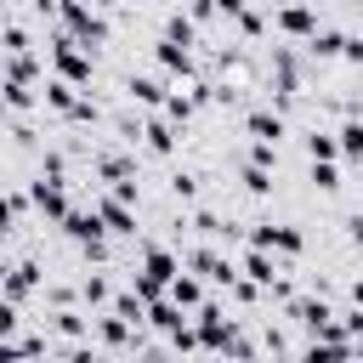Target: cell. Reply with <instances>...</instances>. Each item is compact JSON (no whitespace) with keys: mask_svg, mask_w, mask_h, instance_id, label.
Masks as SVG:
<instances>
[{"mask_svg":"<svg viewBox=\"0 0 363 363\" xmlns=\"http://www.w3.org/2000/svg\"><path fill=\"white\" fill-rule=\"evenodd\" d=\"M238 28H244V34H261V28H267V17H261V11H250V6H244V11H238Z\"/></svg>","mask_w":363,"mask_h":363,"instance_id":"obj_27","label":"cell"},{"mask_svg":"<svg viewBox=\"0 0 363 363\" xmlns=\"http://www.w3.org/2000/svg\"><path fill=\"white\" fill-rule=\"evenodd\" d=\"M210 6H216V11H227V17H238V11H244V0H210Z\"/></svg>","mask_w":363,"mask_h":363,"instance_id":"obj_30","label":"cell"},{"mask_svg":"<svg viewBox=\"0 0 363 363\" xmlns=\"http://www.w3.org/2000/svg\"><path fill=\"white\" fill-rule=\"evenodd\" d=\"M96 335H102V346H136V335H130V323H125V318H102V323H96Z\"/></svg>","mask_w":363,"mask_h":363,"instance_id":"obj_16","label":"cell"},{"mask_svg":"<svg viewBox=\"0 0 363 363\" xmlns=\"http://www.w3.org/2000/svg\"><path fill=\"white\" fill-rule=\"evenodd\" d=\"M125 91H130L142 108H159V102H164V85H159V79H147V74H130V85H125Z\"/></svg>","mask_w":363,"mask_h":363,"instance_id":"obj_13","label":"cell"},{"mask_svg":"<svg viewBox=\"0 0 363 363\" xmlns=\"http://www.w3.org/2000/svg\"><path fill=\"white\" fill-rule=\"evenodd\" d=\"M74 96H79V85H68V79H51V85H45V102H51L57 113H68V108H74Z\"/></svg>","mask_w":363,"mask_h":363,"instance_id":"obj_17","label":"cell"},{"mask_svg":"<svg viewBox=\"0 0 363 363\" xmlns=\"http://www.w3.org/2000/svg\"><path fill=\"white\" fill-rule=\"evenodd\" d=\"M159 68H170V74H193V45H182V40H159Z\"/></svg>","mask_w":363,"mask_h":363,"instance_id":"obj_9","label":"cell"},{"mask_svg":"<svg viewBox=\"0 0 363 363\" xmlns=\"http://www.w3.org/2000/svg\"><path fill=\"white\" fill-rule=\"evenodd\" d=\"M91 210H96L102 233H136V216H130V204H125V199H96Z\"/></svg>","mask_w":363,"mask_h":363,"instance_id":"obj_6","label":"cell"},{"mask_svg":"<svg viewBox=\"0 0 363 363\" xmlns=\"http://www.w3.org/2000/svg\"><path fill=\"white\" fill-rule=\"evenodd\" d=\"M306 153H312V159H335L340 147H335L329 136H318V130H312V136H306Z\"/></svg>","mask_w":363,"mask_h":363,"instance_id":"obj_25","label":"cell"},{"mask_svg":"<svg viewBox=\"0 0 363 363\" xmlns=\"http://www.w3.org/2000/svg\"><path fill=\"white\" fill-rule=\"evenodd\" d=\"M11 323H17V301H6V295H0V335H6Z\"/></svg>","mask_w":363,"mask_h":363,"instance_id":"obj_28","label":"cell"},{"mask_svg":"<svg viewBox=\"0 0 363 363\" xmlns=\"http://www.w3.org/2000/svg\"><path fill=\"white\" fill-rule=\"evenodd\" d=\"M244 187H250V193H272V176H267V164H250V170H244Z\"/></svg>","mask_w":363,"mask_h":363,"instance_id":"obj_24","label":"cell"},{"mask_svg":"<svg viewBox=\"0 0 363 363\" xmlns=\"http://www.w3.org/2000/svg\"><path fill=\"white\" fill-rule=\"evenodd\" d=\"M250 244H255V250H278V255H301V250H306V238H301L295 227H272V221H267V227H250Z\"/></svg>","mask_w":363,"mask_h":363,"instance_id":"obj_3","label":"cell"},{"mask_svg":"<svg viewBox=\"0 0 363 363\" xmlns=\"http://www.w3.org/2000/svg\"><path fill=\"white\" fill-rule=\"evenodd\" d=\"M51 62H57V79H68V85H85V79H91V57H85L79 40H68V34L51 40Z\"/></svg>","mask_w":363,"mask_h":363,"instance_id":"obj_2","label":"cell"},{"mask_svg":"<svg viewBox=\"0 0 363 363\" xmlns=\"http://www.w3.org/2000/svg\"><path fill=\"white\" fill-rule=\"evenodd\" d=\"M28 199H34V210H45V216H62V210H68V193H62V176H51V170H45V176H40L34 187H28Z\"/></svg>","mask_w":363,"mask_h":363,"instance_id":"obj_5","label":"cell"},{"mask_svg":"<svg viewBox=\"0 0 363 363\" xmlns=\"http://www.w3.org/2000/svg\"><path fill=\"white\" fill-rule=\"evenodd\" d=\"M6 79H11V85H34V79H40L34 57H28V51H11V62H6Z\"/></svg>","mask_w":363,"mask_h":363,"instance_id":"obj_14","label":"cell"},{"mask_svg":"<svg viewBox=\"0 0 363 363\" xmlns=\"http://www.w3.org/2000/svg\"><path fill=\"white\" fill-rule=\"evenodd\" d=\"M278 28H284V34H295V40H306V34L318 28V11L295 0V6H284V11H278Z\"/></svg>","mask_w":363,"mask_h":363,"instance_id":"obj_7","label":"cell"},{"mask_svg":"<svg viewBox=\"0 0 363 363\" xmlns=\"http://www.w3.org/2000/svg\"><path fill=\"white\" fill-rule=\"evenodd\" d=\"M244 125H250V136H255V142H278V136H284V113H267V108H255Z\"/></svg>","mask_w":363,"mask_h":363,"instance_id":"obj_12","label":"cell"},{"mask_svg":"<svg viewBox=\"0 0 363 363\" xmlns=\"http://www.w3.org/2000/svg\"><path fill=\"white\" fill-rule=\"evenodd\" d=\"M62 233L85 244V238H96V233H102V221H96V210H62Z\"/></svg>","mask_w":363,"mask_h":363,"instance_id":"obj_10","label":"cell"},{"mask_svg":"<svg viewBox=\"0 0 363 363\" xmlns=\"http://www.w3.org/2000/svg\"><path fill=\"white\" fill-rule=\"evenodd\" d=\"M34 289H40V267H34V261L6 267V278H0V295H6V301H28Z\"/></svg>","mask_w":363,"mask_h":363,"instance_id":"obj_4","label":"cell"},{"mask_svg":"<svg viewBox=\"0 0 363 363\" xmlns=\"http://www.w3.org/2000/svg\"><path fill=\"white\" fill-rule=\"evenodd\" d=\"M164 40H182V45H193V40H199V34H193V17H182V11H176V17L164 23Z\"/></svg>","mask_w":363,"mask_h":363,"instance_id":"obj_22","label":"cell"},{"mask_svg":"<svg viewBox=\"0 0 363 363\" xmlns=\"http://www.w3.org/2000/svg\"><path fill=\"white\" fill-rule=\"evenodd\" d=\"M108 295H113L108 278H85V284H79V301H85V306H108Z\"/></svg>","mask_w":363,"mask_h":363,"instance_id":"obj_21","label":"cell"},{"mask_svg":"<svg viewBox=\"0 0 363 363\" xmlns=\"http://www.w3.org/2000/svg\"><path fill=\"white\" fill-rule=\"evenodd\" d=\"M312 182H318L323 193H335V187H340V170H335L329 159H312Z\"/></svg>","mask_w":363,"mask_h":363,"instance_id":"obj_23","label":"cell"},{"mask_svg":"<svg viewBox=\"0 0 363 363\" xmlns=\"http://www.w3.org/2000/svg\"><path fill=\"white\" fill-rule=\"evenodd\" d=\"M250 164H278V142H255L250 147Z\"/></svg>","mask_w":363,"mask_h":363,"instance_id":"obj_26","label":"cell"},{"mask_svg":"<svg viewBox=\"0 0 363 363\" xmlns=\"http://www.w3.org/2000/svg\"><path fill=\"white\" fill-rule=\"evenodd\" d=\"M57 17H62V34H68V40H79V45H102V40H108L102 11L79 6V0H62V6H57Z\"/></svg>","mask_w":363,"mask_h":363,"instance_id":"obj_1","label":"cell"},{"mask_svg":"<svg viewBox=\"0 0 363 363\" xmlns=\"http://www.w3.org/2000/svg\"><path fill=\"white\" fill-rule=\"evenodd\" d=\"M91 6H96V11H108V6H113V0H91Z\"/></svg>","mask_w":363,"mask_h":363,"instance_id":"obj_31","label":"cell"},{"mask_svg":"<svg viewBox=\"0 0 363 363\" xmlns=\"http://www.w3.org/2000/svg\"><path fill=\"white\" fill-rule=\"evenodd\" d=\"M159 108H164V119H170V125H187V119H193V108H199V102H193V96H164V102H159Z\"/></svg>","mask_w":363,"mask_h":363,"instance_id":"obj_18","label":"cell"},{"mask_svg":"<svg viewBox=\"0 0 363 363\" xmlns=\"http://www.w3.org/2000/svg\"><path fill=\"white\" fill-rule=\"evenodd\" d=\"M164 295H170V301H176L182 312H193V306L204 301V284H199V278H187V272H176V278L164 284Z\"/></svg>","mask_w":363,"mask_h":363,"instance_id":"obj_8","label":"cell"},{"mask_svg":"<svg viewBox=\"0 0 363 363\" xmlns=\"http://www.w3.org/2000/svg\"><path fill=\"white\" fill-rule=\"evenodd\" d=\"M335 147H340L346 159H357V153H363V125H357V119H346V125H340V142H335Z\"/></svg>","mask_w":363,"mask_h":363,"instance_id":"obj_19","label":"cell"},{"mask_svg":"<svg viewBox=\"0 0 363 363\" xmlns=\"http://www.w3.org/2000/svg\"><path fill=\"white\" fill-rule=\"evenodd\" d=\"M142 136H147V147H153V153H170V147H176L170 119H147V125H142Z\"/></svg>","mask_w":363,"mask_h":363,"instance_id":"obj_15","label":"cell"},{"mask_svg":"<svg viewBox=\"0 0 363 363\" xmlns=\"http://www.w3.org/2000/svg\"><path fill=\"white\" fill-rule=\"evenodd\" d=\"M113 318H125V323H142V295H136V289L113 295Z\"/></svg>","mask_w":363,"mask_h":363,"instance_id":"obj_20","label":"cell"},{"mask_svg":"<svg viewBox=\"0 0 363 363\" xmlns=\"http://www.w3.org/2000/svg\"><path fill=\"white\" fill-rule=\"evenodd\" d=\"M244 278L267 289V284L278 278V267H272V250H255V244H250V255H244Z\"/></svg>","mask_w":363,"mask_h":363,"instance_id":"obj_11","label":"cell"},{"mask_svg":"<svg viewBox=\"0 0 363 363\" xmlns=\"http://www.w3.org/2000/svg\"><path fill=\"white\" fill-rule=\"evenodd\" d=\"M11 221H17V204L0 193V233H11Z\"/></svg>","mask_w":363,"mask_h":363,"instance_id":"obj_29","label":"cell"}]
</instances>
